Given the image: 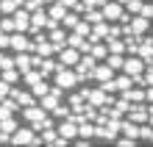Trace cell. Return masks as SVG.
Segmentation results:
<instances>
[{"label":"cell","mask_w":153,"mask_h":147,"mask_svg":"<svg viewBox=\"0 0 153 147\" xmlns=\"http://www.w3.org/2000/svg\"><path fill=\"white\" fill-rule=\"evenodd\" d=\"M11 144H14V147H20V144L42 147V136L36 133V128H33V125H20V128H17V133L11 136Z\"/></svg>","instance_id":"cell-1"},{"label":"cell","mask_w":153,"mask_h":147,"mask_svg":"<svg viewBox=\"0 0 153 147\" xmlns=\"http://www.w3.org/2000/svg\"><path fill=\"white\" fill-rule=\"evenodd\" d=\"M53 83H59L61 89H78L81 86V78H78V72L73 67H59L56 72H53Z\"/></svg>","instance_id":"cell-2"},{"label":"cell","mask_w":153,"mask_h":147,"mask_svg":"<svg viewBox=\"0 0 153 147\" xmlns=\"http://www.w3.org/2000/svg\"><path fill=\"white\" fill-rule=\"evenodd\" d=\"M150 31V20H148V17L145 14H131V22H125L123 25V33L125 36H145Z\"/></svg>","instance_id":"cell-3"},{"label":"cell","mask_w":153,"mask_h":147,"mask_svg":"<svg viewBox=\"0 0 153 147\" xmlns=\"http://www.w3.org/2000/svg\"><path fill=\"white\" fill-rule=\"evenodd\" d=\"M97 64H100V61H97L92 53H84V56H81V61L73 67V69L78 72L81 83H84V81H92V75H95V67H97Z\"/></svg>","instance_id":"cell-4"},{"label":"cell","mask_w":153,"mask_h":147,"mask_svg":"<svg viewBox=\"0 0 153 147\" xmlns=\"http://www.w3.org/2000/svg\"><path fill=\"white\" fill-rule=\"evenodd\" d=\"M11 50H14V53H33V36H31V33L14 31V33H11Z\"/></svg>","instance_id":"cell-5"},{"label":"cell","mask_w":153,"mask_h":147,"mask_svg":"<svg viewBox=\"0 0 153 147\" xmlns=\"http://www.w3.org/2000/svg\"><path fill=\"white\" fill-rule=\"evenodd\" d=\"M148 69V64L142 56H125V64H123V72H128L131 78H139L142 72Z\"/></svg>","instance_id":"cell-6"},{"label":"cell","mask_w":153,"mask_h":147,"mask_svg":"<svg viewBox=\"0 0 153 147\" xmlns=\"http://www.w3.org/2000/svg\"><path fill=\"white\" fill-rule=\"evenodd\" d=\"M81 53L78 47H73V44H64V47L59 50V61H61V67H75V64L81 61Z\"/></svg>","instance_id":"cell-7"},{"label":"cell","mask_w":153,"mask_h":147,"mask_svg":"<svg viewBox=\"0 0 153 147\" xmlns=\"http://www.w3.org/2000/svg\"><path fill=\"white\" fill-rule=\"evenodd\" d=\"M103 17L109 22H120L125 17V6L120 3V0H109V3H103Z\"/></svg>","instance_id":"cell-8"},{"label":"cell","mask_w":153,"mask_h":147,"mask_svg":"<svg viewBox=\"0 0 153 147\" xmlns=\"http://www.w3.org/2000/svg\"><path fill=\"white\" fill-rule=\"evenodd\" d=\"M59 133L64 136L67 142L78 139V119L75 117H67V119H59Z\"/></svg>","instance_id":"cell-9"},{"label":"cell","mask_w":153,"mask_h":147,"mask_svg":"<svg viewBox=\"0 0 153 147\" xmlns=\"http://www.w3.org/2000/svg\"><path fill=\"white\" fill-rule=\"evenodd\" d=\"M128 119H134V122H148V117H150V106H145V103H131V108H128V114H125Z\"/></svg>","instance_id":"cell-10"},{"label":"cell","mask_w":153,"mask_h":147,"mask_svg":"<svg viewBox=\"0 0 153 147\" xmlns=\"http://www.w3.org/2000/svg\"><path fill=\"white\" fill-rule=\"evenodd\" d=\"M11 17H14V31L28 33V28H31V11H28V8H17Z\"/></svg>","instance_id":"cell-11"},{"label":"cell","mask_w":153,"mask_h":147,"mask_svg":"<svg viewBox=\"0 0 153 147\" xmlns=\"http://www.w3.org/2000/svg\"><path fill=\"white\" fill-rule=\"evenodd\" d=\"M114 75H117V69L106 61V64H97V67H95V75H92V78L97 81V83H106V81H111Z\"/></svg>","instance_id":"cell-12"},{"label":"cell","mask_w":153,"mask_h":147,"mask_svg":"<svg viewBox=\"0 0 153 147\" xmlns=\"http://www.w3.org/2000/svg\"><path fill=\"white\" fill-rule=\"evenodd\" d=\"M67 36H70V33H67V28H64V25H56V28H50V31H48V39L56 44L59 50L67 44Z\"/></svg>","instance_id":"cell-13"},{"label":"cell","mask_w":153,"mask_h":147,"mask_svg":"<svg viewBox=\"0 0 153 147\" xmlns=\"http://www.w3.org/2000/svg\"><path fill=\"white\" fill-rule=\"evenodd\" d=\"M106 39H109V20L95 22L92 25V33H89V42H106Z\"/></svg>","instance_id":"cell-14"},{"label":"cell","mask_w":153,"mask_h":147,"mask_svg":"<svg viewBox=\"0 0 153 147\" xmlns=\"http://www.w3.org/2000/svg\"><path fill=\"white\" fill-rule=\"evenodd\" d=\"M14 64L20 72H28L33 67V53H14Z\"/></svg>","instance_id":"cell-15"},{"label":"cell","mask_w":153,"mask_h":147,"mask_svg":"<svg viewBox=\"0 0 153 147\" xmlns=\"http://www.w3.org/2000/svg\"><path fill=\"white\" fill-rule=\"evenodd\" d=\"M123 95L128 97L131 103H148V97H145V86H137V83H134L131 89H125Z\"/></svg>","instance_id":"cell-16"},{"label":"cell","mask_w":153,"mask_h":147,"mask_svg":"<svg viewBox=\"0 0 153 147\" xmlns=\"http://www.w3.org/2000/svg\"><path fill=\"white\" fill-rule=\"evenodd\" d=\"M17 128H20V119H17V117H6V119H0V133H3V136H14V133H17Z\"/></svg>","instance_id":"cell-17"},{"label":"cell","mask_w":153,"mask_h":147,"mask_svg":"<svg viewBox=\"0 0 153 147\" xmlns=\"http://www.w3.org/2000/svg\"><path fill=\"white\" fill-rule=\"evenodd\" d=\"M67 11H70V8L61 3V0H56V3H50V6H48L50 20H56V22H61V20H64V14H67Z\"/></svg>","instance_id":"cell-18"},{"label":"cell","mask_w":153,"mask_h":147,"mask_svg":"<svg viewBox=\"0 0 153 147\" xmlns=\"http://www.w3.org/2000/svg\"><path fill=\"white\" fill-rule=\"evenodd\" d=\"M42 78H45V75H42V69H36V67H31L28 72H22V83L28 86V89H31L33 83H39Z\"/></svg>","instance_id":"cell-19"},{"label":"cell","mask_w":153,"mask_h":147,"mask_svg":"<svg viewBox=\"0 0 153 147\" xmlns=\"http://www.w3.org/2000/svg\"><path fill=\"white\" fill-rule=\"evenodd\" d=\"M81 20H84V14H78V11H67V14H64V20H61V25H64L67 31H75Z\"/></svg>","instance_id":"cell-20"},{"label":"cell","mask_w":153,"mask_h":147,"mask_svg":"<svg viewBox=\"0 0 153 147\" xmlns=\"http://www.w3.org/2000/svg\"><path fill=\"white\" fill-rule=\"evenodd\" d=\"M123 136L139 139V122H134V119H128V117H125V119H123Z\"/></svg>","instance_id":"cell-21"},{"label":"cell","mask_w":153,"mask_h":147,"mask_svg":"<svg viewBox=\"0 0 153 147\" xmlns=\"http://www.w3.org/2000/svg\"><path fill=\"white\" fill-rule=\"evenodd\" d=\"M89 53H92L97 61H103V58H109V44L106 42H92V50Z\"/></svg>","instance_id":"cell-22"},{"label":"cell","mask_w":153,"mask_h":147,"mask_svg":"<svg viewBox=\"0 0 153 147\" xmlns=\"http://www.w3.org/2000/svg\"><path fill=\"white\" fill-rule=\"evenodd\" d=\"M106 44H109V53H125V50H128V44H125V39H123V36L106 39Z\"/></svg>","instance_id":"cell-23"},{"label":"cell","mask_w":153,"mask_h":147,"mask_svg":"<svg viewBox=\"0 0 153 147\" xmlns=\"http://www.w3.org/2000/svg\"><path fill=\"white\" fill-rule=\"evenodd\" d=\"M84 20L92 22V25L95 22H103L106 20V17H103V8H89V11H84Z\"/></svg>","instance_id":"cell-24"},{"label":"cell","mask_w":153,"mask_h":147,"mask_svg":"<svg viewBox=\"0 0 153 147\" xmlns=\"http://www.w3.org/2000/svg\"><path fill=\"white\" fill-rule=\"evenodd\" d=\"M53 117H56V119H67V117H73V108H70V103H64V106H56V108H53V111H50Z\"/></svg>","instance_id":"cell-25"},{"label":"cell","mask_w":153,"mask_h":147,"mask_svg":"<svg viewBox=\"0 0 153 147\" xmlns=\"http://www.w3.org/2000/svg\"><path fill=\"white\" fill-rule=\"evenodd\" d=\"M50 86H53V83H48V81L42 78L39 83H33V86H31V92H33V95H36V97H45V95H48V92H50Z\"/></svg>","instance_id":"cell-26"},{"label":"cell","mask_w":153,"mask_h":147,"mask_svg":"<svg viewBox=\"0 0 153 147\" xmlns=\"http://www.w3.org/2000/svg\"><path fill=\"white\" fill-rule=\"evenodd\" d=\"M142 6H145V0H128L125 3V11L128 14H142Z\"/></svg>","instance_id":"cell-27"},{"label":"cell","mask_w":153,"mask_h":147,"mask_svg":"<svg viewBox=\"0 0 153 147\" xmlns=\"http://www.w3.org/2000/svg\"><path fill=\"white\" fill-rule=\"evenodd\" d=\"M11 83H8V81H3V78H0V100H6V97H11Z\"/></svg>","instance_id":"cell-28"},{"label":"cell","mask_w":153,"mask_h":147,"mask_svg":"<svg viewBox=\"0 0 153 147\" xmlns=\"http://www.w3.org/2000/svg\"><path fill=\"white\" fill-rule=\"evenodd\" d=\"M22 8H28V11L33 14V11H39V8H45V3H42V0H25Z\"/></svg>","instance_id":"cell-29"},{"label":"cell","mask_w":153,"mask_h":147,"mask_svg":"<svg viewBox=\"0 0 153 147\" xmlns=\"http://www.w3.org/2000/svg\"><path fill=\"white\" fill-rule=\"evenodd\" d=\"M106 0H81V6H84V11H89V8H103Z\"/></svg>","instance_id":"cell-30"},{"label":"cell","mask_w":153,"mask_h":147,"mask_svg":"<svg viewBox=\"0 0 153 147\" xmlns=\"http://www.w3.org/2000/svg\"><path fill=\"white\" fill-rule=\"evenodd\" d=\"M75 31H78V33H84V36H89V33H92V22H86V20H81Z\"/></svg>","instance_id":"cell-31"},{"label":"cell","mask_w":153,"mask_h":147,"mask_svg":"<svg viewBox=\"0 0 153 147\" xmlns=\"http://www.w3.org/2000/svg\"><path fill=\"white\" fill-rule=\"evenodd\" d=\"M6 47H11V33H0V50H6Z\"/></svg>","instance_id":"cell-32"},{"label":"cell","mask_w":153,"mask_h":147,"mask_svg":"<svg viewBox=\"0 0 153 147\" xmlns=\"http://www.w3.org/2000/svg\"><path fill=\"white\" fill-rule=\"evenodd\" d=\"M8 67H17V64H14V56H6L3 64H0V69H8Z\"/></svg>","instance_id":"cell-33"},{"label":"cell","mask_w":153,"mask_h":147,"mask_svg":"<svg viewBox=\"0 0 153 147\" xmlns=\"http://www.w3.org/2000/svg\"><path fill=\"white\" fill-rule=\"evenodd\" d=\"M145 86H153V67L145 69Z\"/></svg>","instance_id":"cell-34"},{"label":"cell","mask_w":153,"mask_h":147,"mask_svg":"<svg viewBox=\"0 0 153 147\" xmlns=\"http://www.w3.org/2000/svg\"><path fill=\"white\" fill-rule=\"evenodd\" d=\"M145 97H148V103H153V86H145Z\"/></svg>","instance_id":"cell-35"},{"label":"cell","mask_w":153,"mask_h":147,"mask_svg":"<svg viewBox=\"0 0 153 147\" xmlns=\"http://www.w3.org/2000/svg\"><path fill=\"white\" fill-rule=\"evenodd\" d=\"M42 3H45V6H50V3H56V0H42Z\"/></svg>","instance_id":"cell-36"},{"label":"cell","mask_w":153,"mask_h":147,"mask_svg":"<svg viewBox=\"0 0 153 147\" xmlns=\"http://www.w3.org/2000/svg\"><path fill=\"white\" fill-rule=\"evenodd\" d=\"M0 33H3V17H0Z\"/></svg>","instance_id":"cell-37"},{"label":"cell","mask_w":153,"mask_h":147,"mask_svg":"<svg viewBox=\"0 0 153 147\" xmlns=\"http://www.w3.org/2000/svg\"><path fill=\"white\" fill-rule=\"evenodd\" d=\"M3 58H6V56H3V50H0V64H3Z\"/></svg>","instance_id":"cell-38"},{"label":"cell","mask_w":153,"mask_h":147,"mask_svg":"<svg viewBox=\"0 0 153 147\" xmlns=\"http://www.w3.org/2000/svg\"><path fill=\"white\" fill-rule=\"evenodd\" d=\"M120 3H123V6H125V3H128V0H120Z\"/></svg>","instance_id":"cell-39"},{"label":"cell","mask_w":153,"mask_h":147,"mask_svg":"<svg viewBox=\"0 0 153 147\" xmlns=\"http://www.w3.org/2000/svg\"><path fill=\"white\" fill-rule=\"evenodd\" d=\"M106 3H109V0H106Z\"/></svg>","instance_id":"cell-40"}]
</instances>
